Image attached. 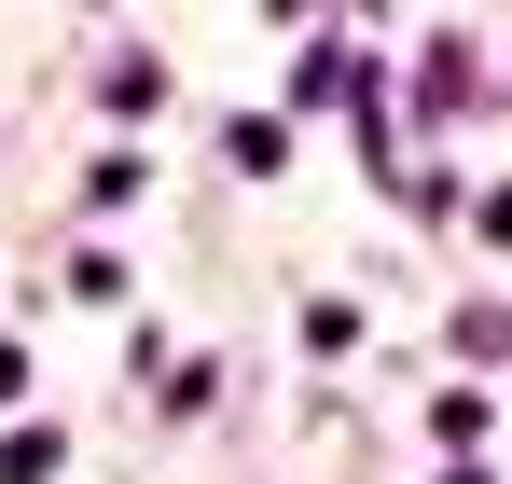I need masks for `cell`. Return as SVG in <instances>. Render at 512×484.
Wrapping results in <instances>:
<instances>
[{
    "label": "cell",
    "instance_id": "2",
    "mask_svg": "<svg viewBox=\"0 0 512 484\" xmlns=\"http://www.w3.org/2000/svg\"><path fill=\"white\" fill-rule=\"evenodd\" d=\"M56 471H70L56 429H14V443H0V484H56Z\"/></svg>",
    "mask_w": 512,
    "mask_h": 484
},
{
    "label": "cell",
    "instance_id": "5",
    "mask_svg": "<svg viewBox=\"0 0 512 484\" xmlns=\"http://www.w3.org/2000/svg\"><path fill=\"white\" fill-rule=\"evenodd\" d=\"M14 388H28V346H0V402H14Z\"/></svg>",
    "mask_w": 512,
    "mask_h": 484
},
{
    "label": "cell",
    "instance_id": "1",
    "mask_svg": "<svg viewBox=\"0 0 512 484\" xmlns=\"http://www.w3.org/2000/svg\"><path fill=\"white\" fill-rule=\"evenodd\" d=\"M97 111H111V125H153V111H167V83H153V70H139V56H125V70L97 83Z\"/></svg>",
    "mask_w": 512,
    "mask_h": 484
},
{
    "label": "cell",
    "instance_id": "3",
    "mask_svg": "<svg viewBox=\"0 0 512 484\" xmlns=\"http://www.w3.org/2000/svg\"><path fill=\"white\" fill-rule=\"evenodd\" d=\"M429 443H443V457H471V443H485V402H471V388H443V402H429Z\"/></svg>",
    "mask_w": 512,
    "mask_h": 484
},
{
    "label": "cell",
    "instance_id": "4",
    "mask_svg": "<svg viewBox=\"0 0 512 484\" xmlns=\"http://www.w3.org/2000/svg\"><path fill=\"white\" fill-rule=\"evenodd\" d=\"M471 222H485V236L512 249V180H499V194H471Z\"/></svg>",
    "mask_w": 512,
    "mask_h": 484
}]
</instances>
